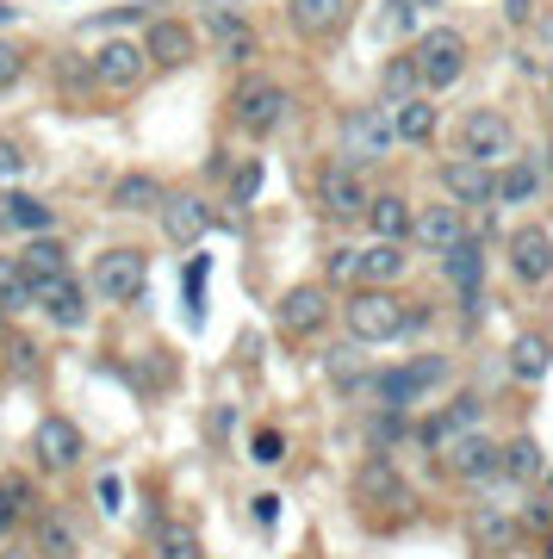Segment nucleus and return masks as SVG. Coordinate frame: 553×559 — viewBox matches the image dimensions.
<instances>
[{
  "label": "nucleus",
  "instance_id": "obj_1",
  "mask_svg": "<svg viewBox=\"0 0 553 559\" xmlns=\"http://www.w3.org/2000/svg\"><path fill=\"white\" fill-rule=\"evenodd\" d=\"M286 112H293V94L274 75H243L237 94H231V124L249 131V138H274L286 124Z\"/></svg>",
  "mask_w": 553,
  "mask_h": 559
},
{
  "label": "nucleus",
  "instance_id": "obj_2",
  "mask_svg": "<svg viewBox=\"0 0 553 559\" xmlns=\"http://www.w3.org/2000/svg\"><path fill=\"white\" fill-rule=\"evenodd\" d=\"M143 280H150V255L119 242V249H99L94 274H87V299L99 305H138L143 299Z\"/></svg>",
  "mask_w": 553,
  "mask_h": 559
},
{
  "label": "nucleus",
  "instance_id": "obj_3",
  "mask_svg": "<svg viewBox=\"0 0 553 559\" xmlns=\"http://www.w3.org/2000/svg\"><path fill=\"white\" fill-rule=\"evenodd\" d=\"M342 323H349V336L355 342H392L404 336V305H398L392 286H361V293H349V305H342Z\"/></svg>",
  "mask_w": 553,
  "mask_h": 559
},
{
  "label": "nucleus",
  "instance_id": "obj_4",
  "mask_svg": "<svg viewBox=\"0 0 553 559\" xmlns=\"http://www.w3.org/2000/svg\"><path fill=\"white\" fill-rule=\"evenodd\" d=\"M442 380H448V355H416V360H404V367H392V373H374V392H379V404L404 411V404H416L423 392H435Z\"/></svg>",
  "mask_w": 553,
  "mask_h": 559
},
{
  "label": "nucleus",
  "instance_id": "obj_5",
  "mask_svg": "<svg viewBox=\"0 0 553 559\" xmlns=\"http://www.w3.org/2000/svg\"><path fill=\"white\" fill-rule=\"evenodd\" d=\"M317 205H323L337 224L367 218V205H374V193H367V175H361L355 162H330V168L317 175Z\"/></svg>",
  "mask_w": 553,
  "mask_h": 559
},
{
  "label": "nucleus",
  "instance_id": "obj_6",
  "mask_svg": "<svg viewBox=\"0 0 553 559\" xmlns=\"http://www.w3.org/2000/svg\"><path fill=\"white\" fill-rule=\"evenodd\" d=\"M455 138H460V156H467V162H485V168H492V162H504V156L516 150L510 119H504V112H492V106H479V112H467Z\"/></svg>",
  "mask_w": 553,
  "mask_h": 559
},
{
  "label": "nucleus",
  "instance_id": "obj_7",
  "mask_svg": "<svg viewBox=\"0 0 553 559\" xmlns=\"http://www.w3.org/2000/svg\"><path fill=\"white\" fill-rule=\"evenodd\" d=\"M87 62H94V81L106 94H131V87H143V75H150V57H143V44H131V38H106Z\"/></svg>",
  "mask_w": 553,
  "mask_h": 559
},
{
  "label": "nucleus",
  "instance_id": "obj_8",
  "mask_svg": "<svg viewBox=\"0 0 553 559\" xmlns=\"http://www.w3.org/2000/svg\"><path fill=\"white\" fill-rule=\"evenodd\" d=\"M416 69H423V87H435V94H448L460 75H467V38L460 32H430V38L416 44Z\"/></svg>",
  "mask_w": 553,
  "mask_h": 559
},
{
  "label": "nucleus",
  "instance_id": "obj_9",
  "mask_svg": "<svg viewBox=\"0 0 553 559\" xmlns=\"http://www.w3.org/2000/svg\"><path fill=\"white\" fill-rule=\"evenodd\" d=\"M355 498L367 503V510H379V516H404V510H411V485H404V473H398L386 454H374L355 473Z\"/></svg>",
  "mask_w": 553,
  "mask_h": 559
},
{
  "label": "nucleus",
  "instance_id": "obj_10",
  "mask_svg": "<svg viewBox=\"0 0 553 559\" xmlns=\"http://www.w3.org/2000/svg\"><path fill=\"white\" fill-rule=\"evenodd\" d=\"M280 330L286 336H317V330H330V318H337V299H330V286H293V293H280Z\"/></svg>",
  "mask_w": 553,
  "mask_h": 559
},
{
  "label": "nucleus",
  "instance_id": "obj_11",
  "mask_svg": "<svg viewBox=\"0 0 553 559\" xmlns=\"http://www.w3.org/2000/svg\"><path fill=\"white\" fill-rule=\"evenodd\" d=\"M143 57H150V69H187L199 57V25L193 20H150L143 25Z\"/></svg>",
  "mask_w": 553,
  "mask_h": 559
},
{
  "label": "nucleus",
  "instance_id": "obj_12",
  "mask_svg": "<svg viewBox=\"0 0 553 559\" xmlns=\"http://www.w3.org/2000/svg\"><path fill=\"white\" fill-rule=\"evenodd\" d=\"M448 473L467 479V485H497V479H504V441H492L485 429L460 436L455 448H448Z\"/></svg>",
  "mask_w": 553,
  "mask_h": 559
},
{
  "label": "nucleus",
  "instance_id": "obj_13",
  "mask_svg": "<svg viewBox=\"0 0 553 559\" xmlns=\"http://www.w3.org/2000/svg\"><path fill=\"white\" fill-rule=\"evenodd\" d=\"M479 417H485V404H479L473 392H460V399L448 404V411H435V417L423 423V429H416V441H423L430 454H448V448H455L460 436H473V429H479Z\"/></svg>",
  "mask_w": 553,
  "mask_h": 559
},
{
  "label": "nucleus",
  "instance_id": "obj_14",
  "mask_svg": "<svg viewBox=\"0 0 553 559\" xmlns=\"http://www.w3.org/2000/svg\"><path fill=\"white\" fill-rule=\"evenodd\" d=\"M442 261V280H448V293H455L467 311H479V286H485V249H479V237L455 242L448 255H435Z\"/></svg>",
  "mask_w": 553,
  "mask_h": 559
},
{
  "label": "nucleus",
  "instance_id": "obj_15",
  "mask_svg": "<svg viewBox=\"0 0 553 559\" xmlns=\"http://www.w3.org/2000/svg\"><path fill=\"white\" fill-rule=\"evenodd\" d=\"M38 311L50 330H81V318H87V280L62 274V280H44L38 286Z\"/></svg>",
  "mask_w": 553,
  "mask_h": 559
},
{
  "label": "nucleus",
  "instance_id": "obj_16",
  "mask_svg": "<svg viewBox=\"0 0 553 559\" xmlns=\"http://www.w3.org/2000/svg\"><path fill=\"white\" fill-rule=\"evenodd\" d=\"M510 274L522 280V286H541V280H553V237L541 230V224H522V230H510Z\"/></svg>",
  "mask_w": 553,
  "mask_h": 559
},
{
  "label": "nucleus",
  "instance_id": "obj_17",
  "mask_svg": "<svg viewBox=\"0 0 553 559\" xmlns=\"http://www.w3.org/2000/svg\"><path fill=\"white\" fill-rule=\"evenodd\" d=\"M442 193L455 205H497V175L485 162L455 156V162H442Z\"/></svg>",
  "mask_w": 553,
  "mask_h": 559
},
{
  "label": "nucleus",
  "instance_id": "obj_18",
  "mask_svg": "<svg viewBox=\"0 0 553 559\" xmlns=\"http://www.w3.org/2000/svg\"><path fill=\"white\" fill-rule=\"evenodd\" d=\"M411 242H416V249H430V255H448L455 242H467V218H460V205L442 200V205H430V212H416Z\"/></svg>",
  "mask_w": 553,
  "mask_h": 559
},
{
  "label": "nucleus",
  "instance_id": "obj_19",
  "mask_svg": "<svg viewBox=\"0 0 553 559\" xmlns=\"http://www.w3.org/2000/svg\"><path fill=\"white\" fill-rule=\"evenodd\" d=\"M156 218H162V230H168L175 242H199L205 230H217V212L199 200V193H168Z\"/></svg>",
  "mask_w": 553,
  "mask_h": 559
},
{
  "label": "nucleus",
  "instance_id": "obj_20",
  "mask_svg": "<svg viewBox=\"0 0 553 559\" xmlns=\"http://www.w3.org/2000/svg\"><path fill=\"white\" fill-rule=\"evenodd\" d=\"M32 454H38L44 473H69V466L81 460V429L69 417H44L38 436H32Z\"/></svg>",
  "mask_w": 553,
  "mask_h": 559
},
{
  "label": "nucleus",
  "instance_id": "obj_21",
  "mask_svg": "<svg viewBox=\"0 0 553 559\" xmlns=\"http://www.w3.org/2000/svg\"><path fill=\"white\" fill-rule=\"evenodd\" d=\"M342 143L355 150V156H379V150H392L398 131H392V106H361L342 119Z\"/></svg>",
  "mask_w": 553,
  "mask_h": 559
},
{
  "label": "nucleus",
  "instance_id": "obj_22",
  "mask_svg": "<svg viewBox=\"0 0 553 559\" xmlns=\"http://www.w3.org/2000/svg\"><path fill=\"white\" fill-rule=\"evenodd\" d=\"M548 367H553L548 330H522V336L510 342V380L516 385H541V380H548Z\"/></svg>",
  "mask_w": 553,
  "mask_h": 559
},
{
  "label": "nucleus",
  "instance_id": "obj_23",
  "mask_svg": "<svg viewBox=\"0 0 553 559\" xmlns=\"http://www.w3.org/2000/svg\"><path fill=\"white\" fill-rule=\"evenodd\" d=\"M349 20V0H286V25L305 38H330Z\"/></svg>",
  "mask_w": 553,
  "mask_h": 559
},
{
  "label": "nucleus",
  "instance_id": "obj_24",
  "mask_svg": "<svg viewBox=\"0 0 553 559\" xmlns=\"http://www.w3.org/2000/svg\"><path fill=\"white\" fill-rule=\"evenodd\" d=\"M392 131H398V143L404 150H430L435 143V131H442V112H435V100H404V106H392Z\"/></svg>",
  "mask_w": 553,
  "mask_h": 559
},
{
  "label": "nucleus",
  "instance_id": "obj_25",
  "mask_svg": "<svg viewBox=\"0 0 553 559\" xmlns=\"http://www.w3.org/2000/svg\"><path fill=\"white\" fill-rule=\"evenodd\" d=\"M411 200L404 193H374V205H367V230H374L379 242H411Z\"/></svg>",
  "mask_w": 553,
  "mask_h": 559
},
{
  "label": "nucleus",
  "instance_id": "obj_26",
  "mask_svg": "<svg viewBox=\"0 0 553 559\" xmlns=\"http://www.w3.org/2000/svg\"><path fill=\"white\" fill-rule=\"evenodd\" d=\"M416 87H423V69H416V50H398L386 69H379V106H404L416 100Z\"/></svg>",
  "mask_w": 553,
  "mask_h": 559
},
{
  "label": "nucleus",
  "instance_id": "obj_27",
  "mask_svg": "<svg viewBox=\"0 0 553 559\" xmlns=\"http://www.w3.org/2000/svg\"><path fill=\"white\" fill-rule=\"evenodd\" d=\"M20 267L38 280V286H44V280H62V274H69V249H62V237H32L20 249Z\"/></svg>",
  "mask_w": 553,
  "mask_h": 559
},
{
  "label": "nucleus",
  "instance_id": "obj_28",
  "mask_svg": "<svg viewBox=\"0 0 553 559\" xmlns=\"http://www.w3.org/2000/svg\"><path fill=\"white\" fill-rule=\"evenodd\" d=\"M404 242H374V249H361V286H392V280H404Z\"/></svg>",
  "mask_w": 553,
  "mask_h": 559
},
{
  "label": "nucleus",
  "instance_id": "obj_29",
  "mask_svg": "<svg viewBox=\"0 0 553 559\" xmlns=\"http://www.w3.org/2000/svg\"><path fill=\"white\" fill-rule=\"evenodd\" d=\"M162 200H168V187H162L156 175H119L113 180V205H119V212H162Z\"/></svg>",
  "mask_w": 553,
  "mask_h": 559
},
{
  "label": "nucleus",
  "instance_id": "obj_30",
  "mask_svg": "<svg viewBox=\"0 0 553 559\" xmlns=\"http://www.w3.org/2000/svg\"><path fill=\"white\" fill-rule=\"evenodd\" d=\"M7 224H20V230H32V237H50V230H57V212H50V205L44 200H32V193H7Z\"/></svg>",
  "mask_w": 553,
  "mask_h": 559
},
{
  "label": "nucleus",
  "instance_id": "obj_31",
  "mask_svg": "<svg viewBox=\"0 0 553 559\" xmlns=\"http://www.w3.org/2000/svg\"><path fill=\"white\" fill-rule=\"evenodd\" d=\"M541 193V168L534 162H510L504 175H497V205H529Z\"/></svg>",
  "mask_w": 553,
  "mask_h": 559
},
{
  "label": "nucleus",
  "instance_id": "obj_32",
  "mask_svg": "<svg viewBox=\"0 0 553 559\" xmlns=\"http://www.w3.org/2000/svg\"><path fill=\"white\" fill-rule=\"evenodd\" d=\"M541 479V448L529 436L504 441V485H534Z\"/></svg>",
  "mask_w": 553,
  "mask_h": 559
},
{
  "label": "nucleus",
  "instance_id": "obj_33",
  "mask_svg": "<svg viewBox=\"0 0 553 559\" xmlns=\"http://www.w3.org/2000/svg\"><path fill=\"white\" fill-rule=\"evenodd\" d=\"M0 305L7 311H32L38 305V280L25 274L20 261H0Z\"/></svg>",
  "mask_w": 553,
  "mask_h": 559
},
{
  "label": "nucleus",
  "instance_id": "obj_34",
  "mask_svg": "<svg viewBox=\"0 0 553 559\" xmlns=\"http://www.w3.org/2000/svg\"><path fill=\"white\" fill-rule=\"evenodd\" d=\"M75 528H69V522L62 516H38V554L44 559H75Z\"/></svg>",
  "mask_w": 553,
  "mask_h": 559
},
{
  "label": "nucleus",
  "instance_id": "obj_35",
  "mask_svg": "<svg viewBox=\"0 0 553 559\" xmlns=\"http://www.w3.org/2000/svg\"><path fill=\"white\" fill-rule=\"evenodd\" d=\"M156 540H162V554H156V559H205L199 535H193V528H180V522H162Z\"/></svg>",
  "mask_w": 553,
  "mask_h": 559
},
{
  "label": "nucleus",
  "instance_id": "obj_36",
  "mask_svg": "<svg viewBox=\"0 0 553 559\" xmlns=\"http://www.w3.org/2000/svg\"><path fill=\"white\" fill-rule=\"evenodd\" d=\"M398 441H411V423H404V411H392V404H386V411L374 417V448L386 454V448H398Z\"/></svg>",
  "mask_w": 553,
  "mask_h": 559
},
{
  "label": "nucleus",
  "instance_id": "obj_37",
  "mask_svg": "<svg viewBox=\"0 0 553 559\" xmlns=\"http://www.w3.org/2000/svg\"><path fill=\"white\" fill-rule=\"evenodd\" d=\"M25 81V50L13 38H0V94H13Z\"/></svg>",
  "mask_w": 553,
  "mask_h": 559
},
{
  "label": "nucleus",
  "instance_id": "obj_38",
  "mask_svg": "<svg viewBox=\"0 0 553 559\" xmlns=\"http://www.w3.org/2000/svg\"><path fill=\"white\" fill-rule=\"evenodd\" d=\"M156 13L150 7H113V13H99L94 25H81V32H113V25H150Z\"/></svg>",
  "mask_w": 553,
  "mask_h": 559
},
{
  "label": "nucleus",
  "instance_id": "obj_39",
  "mask_svg": "<svg viewBox=\"0 0 553 559\" xmlns=\"http://www.w3.org/2000/svg\"><path fill=\"white\" fill-rule=\"evenodd\" d=\"M180 280H187V286H180V293H187V311L199 318V305H205V255L187 261V267H180Z\"/></svg>",
  "mask_w": 553,
  "mask_h": 559
},
{
  "label": "nucleus",
  "instance_id": "obj_40",
  "mask_svg": "<svg viewBox=\"0 0 553 559\" xmlns=\"http://www.w3.org/2000/svg\"><path fill=\"white\" fill-rule=\"evenodd\" d=\"M217 50H224V62H249V57H256V32L237 25V32H224V38H217Z\"/></svg>",
  "mask_w": 553,
  "mask_h": 559
},
{
  "label": "nucleus",
  "instance_id": "obj_41",
  "mask_svg": "<svg viewBox=\"0 0 553 559\" xmlns=\"http://www.w3.org/2000/svg\"><path fill=\"white\" fill-rule=\"evenodd\" d=\"M256 193H261V162H243L237 175H231V200H237V205H249Z\"/></svg>",
  "mask_w": 553,
  "mask_h": 559
},
{
  "label": "nucleus",
  "instance_id": "obj_42",
  "mask_svg": "<svg viewBox=\"0 0 553 559\" xmlns=\"http://www.w3.org/2000/svg\"><path fill=\"white\" fill-rule=\"evenodd\" d=\"M473 528H479V540H492V547H510V535H516L510 516H473Z\"/></svg>",
  "mask_w": 553,
  "mask_h": 559
},
{
  "label": "nucleus",
  "instance_id": "obj_43",
  "mask_svg": "<svg viewBox=\"0 0 553 559\" xmlns=\"http://www.w3.org/2000/svg\"><path fill=\"white\" fill-rule=\"evenodd\" d=\"M249 454H256V460H261V466H274V460H280V454H286V436H280V429H261V436H256V441H249Z\"/></svg>",
  "mask_w": 553,
  "mask_h": 559
},
{
  "label": "nucleus",
  "instance_id": "obj_44",
  "mask_svg": "<svg viewBox=\"0 0 553 559\" xmlns=\"http://www.w3.org/2000/svg\"><path fill=\"white\" fill-rule=\"evenodd\" d=\"M323 274H330V280H355L361 274V255H355V249H337V255L323 261Z\"/></svg>",
  "mask_w": 553,
  "mask_h": 559
},
{
  "label": "nucleus",
  "instance_id": "obj_45",
  "mask_svg": "<svg viewBox=\"0 0 553 559\" xmlns=\"http://www.w3.org/2000/svg\"><path fill=\"white\" fill-rule=\"evenodd\" d=\"M205 436H212V441H231V436H237V404H217V411H212V429H205Z\"/></svg>",
  "mask_w": 553,
  "mask_h": 559
},
{
  "label": "nucleus",
  "instance_id": "obj_46",
  "mask_svg": "<svg viewBox=\"0 0 553 559\" xmlns=\"http://www.w3.org/2000/svg\"><path fill=\"white\" fill-rule=\"evenodd\" d=\"M13 516H20V498H13V491L0 485V540L13 535Z\"/></svg>",
  "mask_w": 553,
  "mask_h": 559
},
{
  "label": "nucleus",
  "instance_id": "obj_47",
  "mask_svg": "<svg viewBox=\"0 0 553 559\" xmlns=\"http://www.w3.org/2000/svg\"><path fill=\"white\" fill-rule=\"evenodd\" d=\"M25 168V156H20V143H0V180H13Z\"/></svg>",
  "mask_w": 553,
  "mask_h": 559
},
{
  "label": "nucleus",
  "instance_id": "obj_48",
  "mask_svg": "<svg viewBox=\"0 0 553 559\" xmlns=\"http://www.w3.org/2000/svg\"><path fill=\"white\" fill-rule=\"evenodd\" d=\"M386 25L392 32H411V0H386Z\"/></svg>",
  "mask_w": 553,
  "mask_h": 559
},
{
  "label": "nucleus",
  "instance_id": "obj_49",
  "mask_svg": "<svg viewBox=\"0 0 553 559\" xmlns=\"http://www.w3.org/2000/svg\"><path fill=\"white\" fill-rule=\"evenodd\" d=\"M119 498H125V491H119V479L106 473V479H99V503H106V510H119Z\"/></svg>",
  "mask_w": 553,
  "mask_h": 559
},
{
  "label": "nucleus",
  "instance_id": "obj_50",
  "mask_svg": "<svg viewBox=\"0 0 553 559\" xmlns=\"http://www.w3.org/2000/svg\"><path fill=\"white\" fill-rule=\"evenodd\" d=\"M504 13H510V25H522L534 13V0H504Z\"/></svg>",
  "mask_w": 553,
  "mask_h": 559
},
{
  "label": "nucleus",
  "instance_id": "obj_51",
  "mask_svg": "<svg viewBox=\"0 0 553 559\" xmlns=\"http://www.w3.org/2000/svg\"><path fill=\"white\" fill-rule=\"evenodd\" d=\"M541 559H553V528H548V535H541Z\"/></svg>",
  "mask_w": 553,
  "mask_h": 559
},
{
  "label": "nucleus",
  "instance_id": "obj_52",
  "mask_svg": "<svg viewBox=\"0 0 553 559\" xmlns=\"http://www.w3.org/2000/svg\"><path fill=\"white\" fill-rule=\"evenodd\" d=\"M7 20H13V7H7V0H0V25H7Z\"/></svg>",
  "mask_w": 553,
  "mask_h": 559
},
{
  "label": "nucleus",
  "instance_id": "obj_53",
  "mask_svg": "<svg viewBox=\"0 0 553 559\" xmlns=\"http://www.w3.org/2000/svg\"><path fill=\"white\" fill-rule=\"evenodd\" d=\"M0 336H7V305H0Z\"/></svg>",
  "mask_w": 553,
  "mask_h": 559
},
{
  "label": "nucleus",
  "instance_id": "obj_54",
  "mask_svg": "<svg viewBox=\"0 0 553 559\" xmlns=\"http://www.w3.org/2000/svg\"><path fill=\"white\" fill-rule=\"evenodd\" d=\"M0 230H7V205H0Z\"/></svg>",
  "mask_w": 553,
  "mask_h": 559
},
{
  "label": "nucleus",
  "instance_id": "obj_55",
  "mask_svg": "<svg viewBox=\"0 0 553 559\" xmlns=\"http://www.w3.org/2000/svg\"><path fill=\"white\" fill-rule=\"evenodd\" d=\"M411 7H435V0H411Z\"/></svg>",
  "mask_w": 553,
  "mask_h": 559
}]
</instances>
